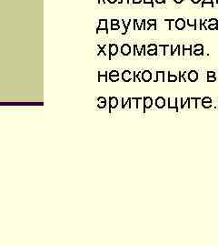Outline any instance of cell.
I'll use <instances>...</instances> for the list:
<instances>
[{
	"instance_id": "obj_17",
	"label": "cell",
	"mask_w": 218,
	"mask_h": 246,
	"mask_svg": "<svg viewBox=\"0 0 218 246\" xmlns=\"http://www.w3.org/2000/svg\"><path fill=\"white\" fill-rule=\"evenodd\" d=\"M187 25H188L189 26H192V27H194V28H195V29L196 30V19H195L194 23L190 22V19H188V20H187Z\"/></svg>"
},
{
	"instance_id": "obj_33",
	"label": "cell",
	"mask_w": 218,
	"mask_h": 246,
	"mask_svg": "<svg viewBox=\"0 0 218 246\" xmlns=\"http://www.w3.org/2000/svg\"><path fill=\"white\" fill-rule=\"evenodd\" d=\"M207 73H208L207 74L208 77H215V72L214 71H208Z\"/></svg>"
},
{
	"instance_id": "obj_27",
	"label": "cell",
	"mask_w": 218,
	"mask_h": 246,
	"mask_svg": "<svg viewBox=\"0 0 218 246\" xmlns=\"http://www.w3.org/2000/svg\"><path fill=\"white\" fill-rule=\"evenodd\" d=\"M149 49H156V46L155 44H150L148 46V50Z\"/></svg>"
},
{
	"instance_id": "obj_23",
	"label": "cell",
	"mask_w": 218,
	"mask_h": 246,
	"mask_svg": "<svg viewBox=\"0 0 218 246\" xmlns=\"http://www.w3.org/2000/svg\"><path fill=\"white\" fill-rule=\"evenodd\" d=\"M120 29L119 24L118 25H111V30H118Z\"/></svg>"
},
{
	"instance_id": "obj_12",
	"label": "cell",
	"mask_w": 218,
	"mask_h": 246,
	"mask_svg": "<svg viewBox=\"0 0 218 246\" xmlns=\"http://www.w3.org/2000/svg\"><path fill=\"white\" fill-rule=\"evenodd\" d=\"M165 81V72L164 71H157L156 72V79H155V82L156 81Z\"/></svg>"
},
{
	"instance_id": "obj_40",
	"label": "cell",
	"mask_w": 218,
	"mask_h": 246,
	"mask_svg": "<svg viewBox=\"0 0 218 246\" xmlns=\"http://www.w3.org/2000/svg\"><path fill=\"white\" fill-rule=\"evenodd\" d=\"M191 1H192L194 4H198L201 1V0H191Z\"/></svg>"
},
{
	"instance_id": "obj_30",
	"label": "cell",
	"mask_w": 218,
	"mask_h": 246,
	"mask_svg": "<svg viewBox=\"0 0 218 246\" xmlns=\"http://www.w3.org/2000/svg\"><path fill=\"white\" fill-rule=\"evenodd\" d=\"M195 55H201V54H203V49H198V50H195Z\"/></svg>"
},
{
	"instance_id": "obj_19",
	"label": "cell",
	"mask_w": 218,
	"mask_h": 246,
	"mask_svg": "<svg viewBox=\"0 0 218 246\" xmlns=\"http://www.w3.org/2000/svg\"><path fill=\"white\" fill-rule=\"evenodd\" d=\"M109 79H110L111 81L115 82L119 80V76H109Z\"/></svg>"
},
{
	"instance_id": "obj_15",
	"label": "cell",
	"mask_w": 218,
	"mask_h": 246,
	"mask_svg": "<svg viewBox=\"0 0 218 246\" xmlns=\"http://www.w3.org/2000/svg\"><path fill=\"white\" fill-rule=\"evenodd\" d=\"M166 22H169V30H172L174 27H175V19H166Z\"/></svg>"
},
{
	"instance_id": "obj_32",
	"label": "cell",
	"mask_w": 218,
	"mask_h": 246,
	"mask_svg": "<svg viewBox=\"0 0 218 246\" xmlns=\"http://www.w3.org/2000/svg\"><path fill=\"white\" fill-rule=\"evenodd\" d=\"M195 49L196 50L203 49V46H202V45H195Z\"/></svg>"
},
{
	"instance_id": "obj_39",
	"label": "cell",
	"mask_w": 218,
	"mask_h": 246,
	"mask_svg": "<svg viewBox=\"0 0 218 246\" xmlns=\"http://www.w3.org/2000/svg\"><path fill=\"white\" fill-rule=\"evenodd\" d=\"M117 0H107V2L110 3V4H114V3L117 2Z\"/></svg>"
},
{
	"instance_id": "obj_41",
	"label": "cell",
	"mask_w": 218,
	"mask_h": 246,
	"mask_svg": "<svg viewBox=\"0 0 218 246\" xmlns=\"http://www.w3.org/2000/svg\"><path fill=\"white\" fill-rule=\"evenodd\" d=\"M174 1H175L176 4H180V3H182V2H183V0H174Z\"/></svg>"
},
{
	"instance_id": "obj_42",
	"label": "cell",
	"mask_w": 218,
	"mask_h": 246,
	"mask_svg": "<svg viewBox=\"0 0 218 246\" xmlns=\"http://www.w3.org/2000/svg\"><path fill=\"white\" fill-rule=\"evenodd\" d=\"M101 3V0H98V4H100Z\"/></svg>"
},
{
	"instance_id": "obj_7",
	"label": "cell",
	"mask_w": 218,
	"mask_h": 246,
	"mask_svg": "<svg viewBox=\"0 0 218 246\" xmlns=\"http://www.w3.org/2000/svg\"><path fill=\"white\" fill-rule=\"evenodd\" d=\"M118 105V99L115 97L109 98V108H115Z\"/></svg>"
},
{
	"instance_id": "obj_35",
	"label": "cell",
	"mask_w": 218,
	"mask_h": 246,
	"mask_svg": "<svg viewBox=\"0 0 218 246\" xmlns=\"http://www.w3.org/2000/svg\"><path fill=\"white\" fill-rule=\"evenodd\" d=\"M133 4H140L142 2V0H132Z\"/></svg>"
},
{
	"instance_id": "obj_14",
	"label": "cell",
	"mask_w": 218,
	"mask_h": 246,
	"mask_svg": "<svg viewBox=\"0 0 218 246\" xmlns=\"http://www.w3.org/2000/svg\"><path fill=\"white\" fill-rule=\"evenodd\" d=\"M131 22H132V20L130 19V20H129V21H128V23H127V24H126V22L124 21V19L122 20L123 26H124V27H125V31L122 33V35H126V34L127 33V30H128V26H129V25L131 24Z\"/></svg>"
},
{
	"instance_id": "obj_9",
	"label": "cell",
	"mask_w": 218,
	"mask_h": 246,
	"mask_svg": "<svg viewBox=\"0 0 218 246\" xmlns=\"http://www.w3.org/2000/svg\"><path fill=\"white\" fill-rule=\"evenodd\" d=\"M197 79H198V73H197L196 71L192 70V71L189 72V74H188V79H189L190 81L195 82V81L197 80Z\"/></svg>"
},
{
	"instance_id": "obj_8",
	"label": "cell",
	"mask_w": 218,
	"mask_h": 246,
	"mask_svg": "<svg viewBox=\"0 0 218 246\" xmlns=\"http://www.w3.org/2000/svg\"><path fill=\"white\" fill-rule=\"evenodd\" d=\"M151 79H152V73L149 70H145L142 73V79L144 81L148 82V81L151 80Z\"/></svg>"
},
{
	"instance_id": "obj_18",
	"label": "cell",
	"mask_w": 218,
	"mask_h": 246,
	"mask_svg": "<svg viewBox=\"0 0 218 246\" xmlns=\"http://www.w3.org/2000/svg\"><path fill=\"white\" fill-rule=\"evenodd\" d=\"M156 51H157L156 49H149V50L147 51V54L149 55V56H153V55L155 56V55L157 54V52H156Z\"/></svg>"
},
{
	"instance_id": "obj_38",
	"label": "cell",
	"mask_w": 218,
	"mask_h": 246,
	"mask_svg": "<svg viewBox=\"0 0 218 246\" xmlns=\"http://www.w3.org/2000/svg\"><path fill=\"white\" fill-rule=\"evenodd\" d=\"M123 2H126V3H127V4L130 3V1H129V0H120V1H119L118 3H119V4H121V3H123Z\"/></svg>"
},
{
	"instance_id": "obj_16",
	"label": "cell",
	"mask_w": 218,
	"mask_h": 246,
	"mask_svg": "<svg viewBox=\"0 0 218 246\" xmlns=\"http://www.w3.org/2000/svg\"><path fill=\"white\" fill-rule=\"evenodd\" d=\"M168 81L170 82H174V81H176L177 80V77L175 76V75H172V74H168Z\"/></svg>"
},
{
	"instance_id": "obj_24",
	"label": "cell",
	"mask_w": 218,
	"mask_h": 246,
	"mask_svg": "<svg viewBox=\"0 0 218 246\" xmlns=\"http://www.w3.org/2000/svg\"><path fill=\"white\" fill-rule=\"evenodd\" d=\"M206 3H210L211 6H214V3H213V0H204V1L202 3V6H204V5H206Z\"/></svg>"
},
{
	"instance_id": "obj_28",
	"label": "cell",
	"mask_w": 218,
	"mask_h": 246,
	"mask_svg": "<svg viewBox=\"0 0 218 246\" xmlns=\"http://www.w3.org/2000/svg\"><path fill=\"white\" fill-rule=\"evenodd\" d=\"M144 3H145V4H151L152 6L154 8V2H153V0H144Z\"/></svg>"
},
{
	"instance_id": "obj_13",
	"label": "cell",
	"mask_w": 218,
	"mask_h": 246,
	"mask_svg": "<svg viewBox=\"0 0 218 246\" xmlns=\"http://www.w3.org/2000/svg\"><path fill=\"white\" fill-rule=\"evenodd\" d=\"M108 72H105L103 75H102L100 72H98V81H102V80H104V81H108Z\"/></svg>"
},
{
	"instance_id": "obj_11",
	"label": "cell",
	"mask_w": 218,
	"mask_h": 246,
	"mask_svg": "<svg viewBox=\"0 0 218 246\" xmlns=\"http://www.w3.org/2000/svg\"><path fill=\"white\" fill-rule=\"evenodd\" d=\"M97 101H98V108H105L106 107V99L104 98V97H99L98 99H97Z\"/></svg>"
},
{
	"instance_id": "obj_3",
	"label": "cell",
	"mask_w": 218,
	"mask_h": 246,
	"mask_svg": "<svg viewBox=\"0 0 218 246\" xmlns=\"http://www.w3.org/2000/svg\"><path fill=\"white\" fill-rule=\"evenodd\" d=\"M144 99V112H146V108H150L153 105V99L150 97L143 98Z\"/></svg>"
},
{
	"instance_id": "obj_37",
	"label": "cell",
	"mask_w": 218,
	"mask_h": 246,
	"mask_svg": "<svg viewBox=\"0 0 218 246\" xmlns=\"http://www.w3.org/2000/svg\"><path fill=\"white\" fill-rule=\"evenodd\" d=\"M155 2L157 3V4H163V3H165L166 1H165V0H155Z\"/></svg>"
},
{
	"instance_id": "obj_21",
	"label": "cell",
	"mask_w": 218,
	"mask_h": 246,
	"mask_svg": "<svg viewBox=\"0 0 218 246\" xmlns=\"http://www.w3.org/2000/svg\"><path fill=\"white\" fill-rule=\"evenodd\" d=\"M168 101H169V105H168V107L171 108H175V102H172V99H168Z\"/></svg>"
},
{
	"instance_id": "obj_4",
	"label": "cell",
	"mask_w": 218,
	"mask_h": 246,
	"mask_svg": "<svg viewBox=\"0 0 218 246\" xmlns=\"http://www.w3.org/2000/svg\"><path fill=\"white\" fill-rule=\"evenodd\" d=\"M185 26H186V21L183 18H178L175 21V28H177L178 30L184 29Z\"/></svg>"
},
{
	"instance_id": "obj_34",
	"label": "cell",
	"mask_w": 218,
	"mask_h": 246,
	"mask_svg": "<svg viewBox=\"0 0 218 246\" xmlns=\"http://www.w3.org/2000/svg\"><path fill=\"white\" fill-rule=\"evenodd\" d=\"M136 51H137V45H135L134 46V53H133L134 56H135V55H136Z\"/></svg>"
},
{
	"instance_id": "obj_5",
	"label": "cell",
	"mask_w": 218,
	"mask_h": 246,
	"mask_svg": "<svg viewBox=\"0 0 218 246\" xmlns=\"http://www.w3.org/2000/svg\"><path fill=\"white\" fill-rule=\"evenodd\" d=\"M122 79L124 80L125 82L130 81L131 79H133V78H132V73L129 71V70H125L124 72L122 73Z\"/></svg>"
},
{
	"instance_id": "obj_26",
	"label": "cell",
	"mask_w": 218,
	"mask_h": 246,
	"mask_svg": "<svg viewBox=\"0 0 218 246\" xmlns=\"http://www.w3.org/2000/svg\"><path fill=\"white\" fill-rule=\"evenodd\" d=\"M119 20L118 19H111V25H118Z\"/></svg>"
},
{
	"instance_id": "obj_36",
	"label": "cell",
	"mask_w": 218,
	"mask_h": 246,
	"mask_svg": "<svg viewBox=\"0 0 218 246\" xmlns=\"http://www.w3.org/2000/svg\"><path fill=\"white\" fill-rule=\"evenodd\" d=\"M203 102H211V99H209V98H204V99H203V100H202Z\"/></svg>"
},
{
	"instance_id": "obj_20",
	"label": "cell",
	"mask_w": 218,
	"mask_h": 246,
	"mask_svg": "<svg viewBox=\"0 0 218 246\" xmlns=\"http://www.w3.org/2000/svg\"><path fill=\"white\" fill-rule=\"evenodd\" d=\"M147 24L149 26H152V25H156V19H149L147 21Z\"/></svg>"
},
{
	"instance_id": "obj_6",
	"label": "cell",
	"mask_w": 218,
	"mask_h": 246,
	"mask_svg": "<svg viewBox=\"0 0 218 246\" xmlns=\"http://www.w3.org/2000/svg\"><path fill=\"white\" fill-rule=\"evenodd\" d=\"M131 52V47L128 44H124L121 47V53L122 55H124V56H127Z\"/></svg>"
},
{
	"instance_id": "obj_2",
	"label": "cell",
	"mask_w": 218,
	"mask_h": 246,
	"mask_svg": "<svg viewBox=\"0 0 218 246\" xmlns=\"http://www.w3.org/2000/svg\"><path fill=\"white\" fill-rule=\"evenodd\" d=\"M118 52V47L117 44H110L109 45V59H111L112 56H115Z\"/></svg>"
},
{
	"instance_id": "obj_10",
	"label": "cell",
	"mask_w": 218,
	"mask_h": 246,
	"mask_svg": "<svg viewBox=\"0 0 218 246\" xmlns=\"http://www.w3.org/2000/svg\"><path fill=\"white\" fill-rule=\"evenodd\" d=\"M155 105H156V107L159 108H163L164 107H165V105H166V100L164 99V98L159 97V98H157V99H155Z\"/></svg>"
},
{
	"instance_id": "obj_22",
	"label": "cell",
	"mask_w": 218,
	"mask_h": 246,
	"mask_svg": "<svg viewBox=\"0 0 218 246\" xmlns=\"http://www.w3.org/2000/svg\"><path fill=\"white\" fill-rule=\"evenodd\" d=\"M109 76H119V73L117 70H112L109 73Z\"/></svg>"
},
{
	"instance_id": "obj_29",
	"label": "cell",
	"mask_w": 218,
	"mask_h": 246,
	"mask_svg": "<svg viewBox=\"0 0 218 246\" xmlns=\"http://www.w3.org/2000/svg\"><path fill=\"white\" fill-rule=\"evenodd\" d=\"M203 106L204 108H208L211 106V102H203Z\"/></svg>"
},
{
	"instance_id": "obj_31",
	"label": "cell",
	"mask_w": 218,
	"mask_h": 246,
	"mask_svg": "<svg viewBox=\"0 0 218 246\" xmlns=\"http://www.w3.org/2000/svg\"><path fill=\"white\" fill-rule=\"evenodd\" d=\"M215 80H216V79H215V77H208V78H207V81H209V82H211V81L214 82V81H215Z\"/></svg>"
},
{
	"instance_id": "obj_1",
	"label": "cell",
	"mask_w": 218,
	"mask_h": 246,
	"mask_svg": "<svg viewBox=\"0 0 218 246\" xmlns=\"http://www.w3.org/2000/svg\"><path fill=\"white\" fill-rule=\"evenodd\" d=\"M100 30H106V33L108 34V28H107V20L106 19H100L99 20V26L97 28V33L98 34Z\"/></svg>"
},
{
	"instance_id": "obj_25",
	"label": "cell",
	"mask_w": 218,
	"mask_h": 246,
	"mask_svg": "<svg viewBox=\"0 0 218 246\" xmlns=\"http://www.w3.org/2000/svg\"><path fill=\"white\" fill-rule=\"evenodd\" d=\"M208 22H209V24L210 25H215V24H217V19H215V18H213V19H210V20H208Z\"/></svg>"
}]
</instances>
